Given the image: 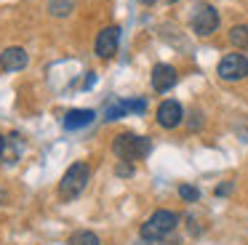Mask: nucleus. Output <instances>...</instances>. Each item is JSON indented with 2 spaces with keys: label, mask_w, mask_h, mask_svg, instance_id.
I'll list each match as a JSON object with an SVG mask.
<instances>
[{
  "label": "nucleus",
  "mask_w": 248,
  "mask_h": 245,
  "mask_svg": "<svg viewBox=\"0 0 248 245\" xmlns=\"http://www.w3.org/2000/svg\"><path fill=\"white\" fill-rule=\"evenodd\" d=\"M88 179H91V168L86 163H72L59 181L62 200H75V197H80V192L86 189Z\"/></svg>",
  "instance_id": "1"
},
{
  "label": "nucleus",
  "mask_w": 248,
  "mask_h": 245,
  "mask_svg": "<svg viewBox=\"0 0 248 245\" xmlns=\"http://www.w3.org/2000/svg\"><path fill=\"white\" fill-rule=\"evenodd\" d=\"M141 3H144V5H152V3H155V0H141Z\"/></svg>",
  "instance_id": "21"
},
{
  "label": "nucleus",
  "mask_w": 248,
  "mask_h": 245,
  "mask_svg": "<svg viewBox=\"0 0 248 245\" xmlns=\"http://www.w3.org/2000/svg\"><path fill=\"white\" fill-rule=\"evenodd\" d=\"M93 83H96V77H93V75H88V77L83 80V88H93Z\"/></svg>",
  "instance_id": "19"
},
{
  "label": "nucleus",
  "mask_w": 248,
  "mask_h": 245,
  "mask_svg": "<svg viewBox=\"0 0 248 245\" xmlns=\"http://www.w3.org/2000/svg\"><path fill=\"white\" fill-rule=\"evenodd\" d=\"M216 75L227 83H235V80H246L248 77V59L243 53H227L224 59L216 67Z\"/></svg>",
  "instance_id": "5"
},
{
  "label": "nucleus",
  "mask_w": 248,
  "mask_h": 245,
  "mask_svg": "<svg viewBox=\"0 0 248 245\" xmlns=\"http://www.w3.org/2000/svg\"><path fill=\"white\" fill-rule=\"evenodd\" d=\"M152 149V141L144 136H136V133H118L112 141V152L120 160H141L147 157Z\"/></svg>",
  "instance_id": "2"
},
{
  "label": "nucleus",
  "mask_w": 248,
  "mask_h": 245,
  "mask_svg": "<svg viewBox=\"0 0 248 245\" xmlns=\"http://www.w3.org/2000/svg\"><path fill=\"white\" fill-rule=\"evenodd\" d=\"M67 245H102V240H99L93 232H86V229H80V232H72V234H70Z\"/></svg>",
  "instance_id": "12"
},
{
  "label": "nucleus",
  "mask_w": 248,
  "mask_h": 245,
  "mask_svg": "<svg viewBox=\"0 0 248 245\" xmlns=\"http://www.w3.org/2000/svg\"><path fill=\"white\" fill-rule=\"evenodd\" d=\"M176 80H179V75L171 64H155V67H152V88H155L157 93L171 91L173 85H176Z\"/></svg>",
  "instance_id": "8"
},
{
  "label": "nucleus",
  "mask_w": 248,
  "mask_h": 245,
  "mask_svg": "<svg viewBox=\"0 0 248 245\" xmlns=\"http://www.w3.org/2000/svg\"><path fill=\"white\" fill-rule=\"evenodd\" d=\"M182 120H184V109L179 101H173V99L160 101V107H157V125L171 131V128L182 125Z\"/></svg>",
  "instance_id": "6"
},
{
  "label": "nucleus",
  "mask_w": 248,
  "mask_h": 245,
  "mask_svg": "<svg viewBox=\"0 0 248 245\" xmlns=\"http://www.w3.org/2000/svg\"><path fill=\"white\" fill-rule=\"evenodd\" d=\"M189 24H192V32L200 37H208L216 32L219 27V11L208 3H195L192 16H189Z\"/></svg>",
  "instance_id": "4"
},
{
  "label": "nucleus",
  "mask_w": 248,
  "mask_h": 245,
  "mask_svg": "<svg viewBox=\"0 0 248 245\" xmlns=\"http://www.w3.org/2000/svg\"><path fill=\"white\" fill-rule=\"evenodd\" d=\"M123 115H128V107H125V101H120V99H112L107 107H104V117H107V120H120Z\"/></svg>",
  "instance_id": "13"
},
{
  "label": "nucleus",
  "mask_w": 248,
  "mask_h": 245,
  "mask_svg": "<svg viewBox=\"0 0 248 245\" xmlns=\"http://www.w3.org/2000/svg\"><path fill=\"white\" fill-rule=\"evenodd\" d=\"M120 46V27H104L96 35V56L112 59Z\"/></svg>",
  "instance_id": "7"
},
{
  "label": "nucleus",
  "mask_w": 248,
  "mask_h": 245,
  "mask_svg": "<svg viewBox=\"0 0 248 245\" xmlns=\"http://www.w3.org/2000/svg\"><path fill=\"white\" fill-rule=\"evenodd\" d=\"M176 224H179L176 213L160 208V211H155L144 224H141V237L144 240H163V237H168V234L176 229Z\"/></svg>",
  "instance_id": "3"
},
{
  "label": "nucleus",
  "mask_w": 248,
  "mask_h": 245,
  "mask_svg": "<svg viewBox=\"0 0 248 245\" xmlns=\"http://www.w3.org/2000/svg\"><path fill=\"white\" fill-rule=\"evenodd\" d=\"M115 173H118V176H131V173H134V165H131L128 160H123V163L115 168Z\"/></svg>",
  "instance_id": "17"
},
{
  "label": "nucleus",
  "mask_w": 248,
  "mask_h": 245,
  "mask_svg": "<svg viewBox=\"0 0 248 245\" xmlns=\"http://www.w3.org/2000/svg\"><path fill=\"white\" fill-rule=\"evenodd\" d=\"M93 117H96L93 109H70L62 117V125H64V131H80V128L91 125Z\"/></svg>",
  "instance_id": "10"
},
{
  "label": "nucleus",
  "mask_w": 248,
  "mask_h": 245,
  "mask_svg": "<svg viewBox=\"0 0 248 245\" xmlns=\"http://www.w3.org/2000/svg\"><path fill=\"white\" fill-rule=\"evenodd\" d=\"M179 197H182L184 202H198L200 200V192L195 189V186H189V184H182V186H179Z\"/></svg>",
  "instance_id": "15"
},
{
  "label": "nucleus",
  "mask_w": 248,
  "mask_h": 245,
  "mask_svg": "<svg viewBox=\"0 0 248 245\" xmlns=\"http://www.w3.org/2000/svg\"><path fill=\"white\" fill-rule=\"evenodd\" d=\"M230 43L240 51H248V27L246 24H237L230 30Z\"/></svg>",
  "instance_id": "11"
},
{
  "label": "nucleus",
  "mask_w": 248,
  "mask_h": 245,
  "mask_svg": "<svg viewBox=\"0 0 248 245\" xmlns=\"http://www.w3.org/2000/svg\"><path fill=\"white\" fill-rule=\"evenodd\" d=\"M125 107H128V112H136V115H141V112L147 109V101H144V99H134V101H125Z\"/></svg>",
  "instance_id": "16"
},
{
  "label": "nucleus",
  "mask_w": 248,
  "mask_h": 245,
  "mask_svg": "<svg viewBox=\"0 0 248 245\" xmlns=\"http://www.w3.org/2000/svg\"><path fill=\"white\" fill-rule=\"evenodd\" d=\"M27 51L19 46H11L0 53V69H6V72H19V69L27 67Z\"/></svg>",
  "instance_id": "9"
},
{
  "label": "nucleus",
  "mask_w": 248,
  "mask_h": 245,
  "mask_svg": "<svg viewBox=\"0 0 248 245\" xmlns=\"http://www.w3.org/2000/svg\"><path fill=\"white\" fill-rule=\"evenodd\" d=\"M232 186H235V184H232V181H227V184L216 186V195H221V197H224V195H230V192H232Z\"/></svg>",
  "instance_id": "18"
},
{
  "label": "nucleus",
  "mask_w": 248,
  "mask_h": 245,
  "mask_svg": "<svg viewBox=\"0 0 248 245\" xmlns=\"http://www.w3.org/2000/svg\"><path fill=\"white\" fill-rule=\"evenodd\" d=\"M51 16H67L72 11V0H48Z\"/></svg>",
  "instance_id": "14"
},
{
  "label": "nucleus",
  "mask_w": 248,
  "mask_h": 245,
  "mask_svg": "<svg viewBox=\"0 0 248 245\" xmlns=\"http://www.w3.org/2000/svg\"><path fill=\"white\" fill-rule=\"evenodd\" d=\"M3 149H6V138L0 136V154H3Z\"/></svg>",
  "instance_id": "20"
}]
</instances>
